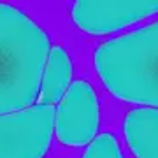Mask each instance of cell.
<instances>
[{
    "mask_svg": "<svg viewBox=\"0 0 158 158\" xmlns=\"http://www.w3.org/2000/svg\"><path fill=\"white\" fill-rule=\"evenodd\" d=\"M49 51L48 34L27 12L0 4V114L32 107Z\"/></svg>",
    "mask_w": 158,
    "mask_h": 158,
    "instance_id": "1",
    "label": "cell"
},
{
    "mask_svg": "<svg viewBox=\"0 0 158 158\" xmlns=\"http://www.w3.org/2000/svg\"><path fill=\"white\" fill-rule=\"evenodd\" d=\"M95 67L118 98L158 106V21L100 44Z\"/></svg>",
    "mask_w": 158,
    "mask_h": 158,
    "instance_id": "2",
    "label": "cell"
},
{
    "mask_svg": "<svg viewBox=\"0 0 158 158\" xmlns=\"http://www.w3.org/2000/svg\"><path fill=\"white\" fill-rule=\"evenodd\" d=\"M53 106H32L0 116V158H42L49 148Z\"/></svg>",
    "mask_w": 158,
    "mask_h": 158,
    "instance_id": "3",
    "label": "cell"
},
{
    "mask_svg": "<svg viewBox=\"0 0 158 158\" xmlns=\"http://www.w3.org/2000/svg\"><path fill=\"white\" fill-rule=\"evenodd\" d=\"M56 137L67 146H85L98 130V100L86 81H74L56 111Z\"/></svg>",
    "mask_w": 158,
    "mask_h": 158,
    "instance_id": "4",
    "label": "cell"
},
{
    "mask_svg": "<svg viewBox=\"0 0 158 158\" xmlns=\"http://www.w3.org/2000/svg\"><path fill=\"white\" fill-rule=\"evenodd\" d=\"M158 12V0H86L72 6L74 23L88 34H109Z\"/></svg>",
    "mask_w": 158,
    "mask_h": 158,
    "instance_id": "5",
    "label": "cell"
},
{
    "mask_svg": "<svg viewBox=\"0 0 158 158\" xmlns=\"http://www.w3.org/2000/svg\"><path fill=\"white\" fill-rule=\"evenodd\" d=\"M125 137L137 158H158V109L139 107L125 118Z\"/></svg>",
    "mask_w": 158,
    "mask_h": 158,
    "instance_id": "6",
    "label": "cell"
},
{
    "mask_svg": "<svg viewBox=\"0 0 158 158\" xmlns=\"http://www.w3.org/2000/svg\"><path fill=\"white\" fill-rule=\"evenodd\" d=\"M72 76V62L69 53L62 46L55 44L49 51V56L46 62L44 76H42V85L39 93V104L42 106H53L56 102H62L69 90Z\"/></svg>",
    "mask_w": 158,
    "mask_h": 158,
    "instance_id": "7",
    "label": "cell"
},
{
    "mask_svg": "<svg viewBox=\"0 0 158 158\" xmlns=\"http://www.w3.org/2000/svg\"><path fill=\"white\" fill-rule=\"evenodd\" d=\"M83 158H123L118 141L113 134H102L93 139Z\"/></svg>",
    "mask_w": 158,
    "mask_h": 158,
    "instance_id": "8",
    "label": "cell"
}]
</instances>
